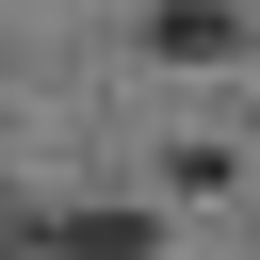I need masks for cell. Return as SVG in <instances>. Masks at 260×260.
Returning <instances> with one entry per match:
<instances>
[{"label":"cell","instance_id":"obj_1","mask_svg":"<svg viewBox=\"0 0 260 260\" xmlns=\"http://www.w3.org/2000/svg\"><path fill=\"white\" fill-rule=\"evenodd\" d=\"M146 49H162V65H228V49H244V0H162Z\"/></svg>","mask_w":260,"mask_h":260},{"label":"cell","instance_id":"obj_2","mask_svg":"<svg viewBox=\"0 0 260 260\" xmlns=\"http://www.w3.org/2000/svg\"><path fill=\"white\" fill-rule=\"evenodd\" d=\"M0 260H32V228H16V211H0Z\"/></svg>","mask_w":260,"mask_h":260}]
</instances>
